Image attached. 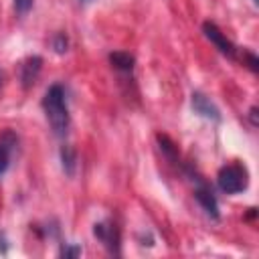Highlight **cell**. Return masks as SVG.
<instances>
[{
  "instance_id": "6da1fadb",
  "label": "cell",
  "mask_w": 259,
  "mask_h": 259,
  "mask_svg": "<svg viewBox=\"0 0 259 259\" xmlns=\"http://www.w3.org/2000/svg\"><path fill=\"white\" fill-rule=\"evenodd\" d=\"M42 109H45V115L51 123L53 134L57 138H65L69 132V125H71V115H69L63 85L55 83L47 89V93L42 97Z\"/></svg>"
},
{
  "instance_id": "7a4b0ae2",
  "label": "cell",
  "mask_w": 259,
  "mask_h": 259,
  "mask_svg": "<svg viewBox=\"0 0 259 259\" xmlns=\"http://www.w3.org/2000/svg\"><path fill=\"white\" fill-rule=\"evenodd\" d=\"M217 184L227 194L243 192L249 184V174L243 164H227L217 174Z\"/></svg>"
},
{
  "instance_id": "3957f363",
  "label": "cell",
  "mask_w": 259,
  "mask_h": 259,
  "mask_svg": "<svg viewBox=\"0 0 259 259\" xmlns=\"http://www.w3.org/2000/svg\"><path fill=\"white\" fill-rule=\"evenodd\" d=\"M202 30H204V36H206V38H208V40H210V42H212L225 57H229V59H235V57H237V49H235V45L221 32V28H219L214 22H208V20H206V22L202 24Z\"/></svg>"
},
{
  "instance_id": "277c9868",
  "label": "cell",
  "mask_w": 259,
  "mask_h": 259,
  "mask_svg": "<svg viewBox=\"0 0 259 259\" xmlns=\"http://www.w3.org/2000/svg\"><path fill=\"white\" fill-rule=\"evenodd\" d=\"M198 180V186H196V190H194V198L198 200V204L202 206V210L212 219V221H219V202H217V196H214V192H212V188L206 184V182H202L200 178H196Z\"/></svg>"
},
{
  "instance_id": "5b68a950",
  "label": "cell",
  "mask_w": 259,
  "mask_h": 259,
  "mask_svg": "<svg viewBox=\"0 0 259 259\" xmlns=\"http://www.w3.org/2000/svg\"><path fill=\"white\" fill-rule=\"evenodd\" d=\"M190 105H192V111L204 119H212V121H221V111L219 107L206 97L202 95L200 91H194L192 93V99H190Z\"/></svg>"
},
{
  "instance_id": "8992f818",
  "label": "cell",
  "mask_w": 259,
  "mask_h": 259,
  "mask_svg": "<svg viewBox=\"0 0 259 259\" xmlns=\"http://www.w3.org/2000/svg\"><path fill=\"white\" fill-rule=\"evenodd\" d=\"M93 233H95V237L109 249V253L119 255V231H117L115 225L97 223V225L93 227Z\"/></svg>"
},
{
  "instance_id": "52a82bcc",
  "label": "cell",
  "mask_w": 259,
  "mask_h": 259,
  "mask_svg": "<svg viewBox=\"0 0 259 259\" xmlns=\"http://www.w3.org/2000/svg\"><path fill=\"white\" fill-rule=\"evenodd\" d=\"M16 146H18V136L12 130H6L0 134V176L8 170L10 158L16 150Z\"/></svg>"
},
{
  "instance_id": "ba28073f",
  "label": "cell",
  "mask_w": 259,
  "mask_h": 259,
  "mask_svg": "<svg viewBox=\"0 0 259 259\" xmlns=\"http://www.w3.org/2000/svg\"><path fill=\"white\" fill-rule=\"evenodd\" d=\"M40 67H42V59L38 55H32L28 57L22 67H20V81H22V87L24 89H30L36 79H38V73H40Z\"/></svg>"
},
{
  "instance_id": "9c48e42d",
  "label": "cell",
  "mask_w": 259,
  "mask_h": 259,
  "mask_svg": "<svg viewBox=\"0 0 259 259\" xmlns=\"http://www.w3.org/2000/svg\"><path fill=\"white\" fill-rule=\"evenodd\" d=\"M109 63L111 67H115L117 71H123V73H130L134 69V57L130 53H123V51H115L109 55Z\"/></svg>"
},
{
  "instance_id": "30bf717a",
  "label": "cell",
  "mask_w": 259,
  "mask_h": 259,
  "mask_svg": "<svg viewBox=\"0 0 259 259\" xmlns=\"http://www.w3.org/2000/svg\"><path fill=\"white\" fill-rule=\"evenodd\" d=\"M61 160H63V170L69 176H73L75 166H77V154H75V150L71 146H63L61 148Z\"/></svg>"
},
{
  "instance_id": "8fae6325",
  "label": "cell",
  "mask_w": 259,
  "mask_h": 259,
  "mask_svg": "<svg viewBox=\"0 0 259 259\" xmlns=\"http://www.w3.org/2000/svg\"><path fill=\"white\" fill-rule=\"evenodd\" d=\"M158 142H160V148H162V152L170 158V160H174L176 162V148H174V144L168 140V136H162V134H158Z\"/></svg>"
},
{
  "instance_id": "7c38bea8",
  "label": "cell",
  "mask_w": 259,
  "mask_h": 259,
  "mask_svg": "<svg viewBox=\"0 0 259 259\" xmlns=\"http://www.w3.org/2000/svg\"><path fill=\"white\" fill-rule=\"evenodd\" d=\"M67 47H69V40H67V34H65V32H57V34L53 36V49H55V53H59V55H63V53L67 51Z\"/></svg>"
},
{
  "instance_id": "4fadbf2b",
  "label": "cell",
  "mask_w": 259,
  "mask_h": 259,
  "mask_svg": "<svg viewBox=\"0 0 259 259\" xmlns=\"http://www.w3.org/2000/svg\"><path fill=\"white\" fill-rule=\"evenodd\" d=\"M61 257H79L81 255V247L79 245H71V243H65L59 251Z\"/></svg>"
},
{
  "instance_id": "5bb4252c",
  "label": "cell",
  "mask_w": 259,
  "mask_h": 259,
  "mask_svg": "<svg viewBox=\"0 0 259 259\" xmlns=\"http://www.w3.org/2000/svg\"><path fill=\"white\" fill-rule=\"evenodd\" d=\"M32 4H34V0H14V8H16V12L20 16L28 14V10L32 8Z\"/></svg>"
},
{
  "instance_id": "9a60e30c",
  "label": "cell",
  "mask_w": 259,
  "mask_h": 259,
  "mask_svg": "<svg viewBox=\"0 0 259 259\" xmlns=\"http://www.w3.org/2000/svg\"><path fill=\"white\" fill-rule=\"evenodd\" d=\"M245 57H247V63H249L251 71H259V61H257V57H255L253 53H245Z\"/></svg>"
},
{
  "instance_id": "2e32d148",
  "label": "cell",
  "mask_w": 259,
  "mask_h": 259,
  "mask_svg": "<svg viewBox=\"0 0 259 259\" xmlns=\"http://www.w3.org/2000/svg\"><path fill=\"white\" fill-rule=\"evenodd\" d=\"M249 117H251V123H253V125H257V123H259V121H257V107H251Z\"/></svg>"
},
{
  "instance_id": "e0dca14e",
  "label": "cell",
  "mask_w": 259,
  "mask_h": 259,
  "mask_svg": "<svg viewBox=\"0 0 259 259\" xmlns=\"http://www.w3.org/2000/svg\"><path fill=\"white\" fill-rule=\"evenodd\" d=\"M81 2H91V0H81Z\"/></svg>"
},
{
  "instance_id": "ac0fdd59",
  "label": "cell",
  "mask_w": 259,
  "mask_h": 259,
  "mask_svg": "<svg viewBox=\"0 0 259 259\" xmlns=\"http://www.w3.org/2000/svg\"><path fill=\"white\" fill-rule=\"evenodd\" d=\"M0 81H2V75H0Z\"/></svg>"
},
{
  "instance_id": "d6986e66",
  "label": "cell",
  "mask_w": 259,
  "mask_h": 259,
  "mask_svg": "<svg viewBox=\"0 0 259 259\" xmlns=\"http://www.w3.org/2000/svg\"><path fill=\"white\" fill-rule=\"evenodd\" d=\"M253 2H255V4H257V0H253Z\"/></svg>"
}]
</instances>
